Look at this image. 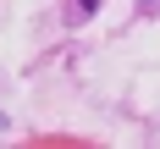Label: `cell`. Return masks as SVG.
<instances>
[{
  "label": "cell",
  "instance_id": "1",
  "mask_svg": "<svg viewBox=\"0 0 160 149\" xmlns=\"http://www.w3.org/2000/svg\"><path fill=\"white\" fill-rule=\"evenodd\" d=\"M99 11V0H72V17H94Z\"/></svg>",
  "mask_w": 160,
  "mask_h": 149
},
{
  "label": "cell",
  "instance_id": "2",
  "mask_svg": "<svg viewBox=\"0 0 160 149\" xmlns=\"http://www.w3.org/2000/svg\"><path fill=\"white\" fill-rule=\"evenodd\" d=\"M138 6H144V11H160V0H138Z\"/></svg>",
  "mask_w": 160,
  "mask_h": 149
}]
</instances>
